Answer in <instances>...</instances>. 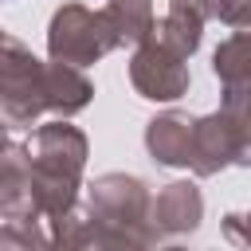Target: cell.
<instances>
[{
    "label": "cell",
    "mask_w": 251,
    "mask_h": 251,
    "mask_svg": "<svg viewBox=\"0 0 251 251\" xmlns=\"http://www.w3.org/2000/svg\"><path fill=\"white\" fill-rule=\"evenodd\" d=\"M0 220H43L31 196V161L27 145L8 137L0 149Z\"/></svg>",
    "instance_id": "obj_7"
},
{
    "label": "cell",
    "mask_w": 251,
    "mask_h": 251,
    "mask_svg": "<svg viewBox=\"0 0 251 251\" xmlns=\"http://www.w3.org/2000/svg\"><path fill=\"white\" fill-rule=\"evenodd\" d=\"M224 239L235 247H251V212H227L224 216Z\"/></svg>",
    "instance_id": "obj_16"
},
{
    "label": "cell",
    "mask_w": 251,
    "mask_h": 251,
    "mask_svg": "<svg viewBox=\"0 0 251 251\" xmlns=\"http://www.w3.org/2000/svg\"><path fill=\"white\" fill-rule=\"evenodd\" d=\"M51 243L47 220H4L0 224V251H43Z\"/></svg>",
    "instance_id": "obj_15"
},
{
    "label": "cell",
    "mask_w": 251,
    "mask_h": 251,
    "mask_svg": "<svg viewBox=\"0 0 251 251\" xmlns=\"http://www.w3.org/2000/svg\"><path fill=\"white\" fill-rule=\"evenodd\" d=\"M227 4H235V0H227ZM227 4H224V12H227ZM224 12H220V16H224Z\"/></svg>",
    "instance_id": "obj_17"
},
{
    "label": "cell",
    "mask_w": 251,
    "mask_h": 251,
    "mask_svg": "<svg viewBox=\"0 0 251 251\" xmlns=\"http://www.w3.org/2000/svg\"><path fill=\"white\" fill-rule=\"evenodd\" d=\"M47 98H51V114L55 118H75L78 110L90 106L94 98V82L82 75V67L51 59L47 63Z\"/></svg>",
    "instance_id": "obj_10"
},
{
    "label": "cell",
    "mask_w": 251,
    "mask_h": 251,
    "mask_svg": "<svg viewBox=\"0 0 251 251\" xmlns=\"http://www.w3.org/2000/svg\"><path fill=\"white\" fill-rule=\"evenodd\" d=\"M204 220V196L196 188V180H173L153 196V227L165 239H184L200 227Z\"/></svg>",
    "instance_id": "obj_8"
},
{
    "label": "cell",
    "mask_w": 251,
    "mask_h": 251,
    "mask_svg": "<svg viewBox=\"0 0 251 251\" xmlns=\"http://www.w3.org/2000/svg\"><path fill=\"white\" fill-rule=\"evenodd\" d=\"M129 82L141 98L149 102H176L180 94H188V59L180 51H173L157 31L133 47L129 55Z\"/></svg>",
    "instance_id": "obj_5"
},
{
    "label": "cell",
    "mask_w": 251,
    "mask_h": 251,
    "mask_svg": "<svg viewBox=\"0 0 251 251\" xmlns=\"http://www.w3.org/2000/svg\"><path fill=\"white\" fill-rule=\"evenodd\" d=\"M118 47H122V35L106 8L63 4V8H55L51 24H47V55L63 59V63L90 67Z\"/></svg>",
    "instance_id": "obj_4"
},
{
    "label": "cell",
    "mask_w": 251,
    "mask_h": 251,
    "mask_svg": "<svg viewBox=\"0 0 251 251\" xmlns=\"http://www.w3.org/2000/svg\"><path fill=\"white\" fill-rule=\"evenodd\" d=\"M235 165V137L224 122V114H204L196 118V157H192V173L196 176H216L220 169Z\"/></svg>",
    "instance_id": "obj_9"
},
{
    "label": "cell",
    "mask_w": 251,
    "mask_h": 251,
    "mask_svg": "<svg viewBox=\"0 0 251 251\" xmlns=\"http://www.w3.org/2000/svg\"><path fill=\"white\" fill-rule=\"evenodd\" d=\"M106 12H110V20H114V27H118V35H122V47H126V43H129V47L145 43V39L153 35V27H157V20H153V0H110Z\"/></svg>",
    "instance_id": "obj_14"
},
{
    "label": "cell",
    "mask_w": 251,
    "mask_h": 251,
    "mask_svg": "<svg viewBox=\"0 0 251 251\" xmlns=\"http://www.w3.org/2000/svg\"><path fill=\"white\" fill-rule=\"evenodd\" d=\"M153 192L133 173H102L86 188L82 247H153Z\"/></svg>",
    "instance_id": "obj_1"
},
{
    "label": "cell",
    "mask_w": 251,
    "mask_h": 251,
    "mask_svg": "<svg viewBox=\"0 0 251 251\" xmlns=\"http://www.w3.org/2000/svg\"><path fill=\"white\" fill-rule=\"evenodd\" d=\"M220 114H224V122H227V129L235 137V165L251 169V82L224 86Z\"/></svg>",
    "instance_id": "obj_11"
},
{
    "label": "cell",
    "mask_w": 251,
    "mask_h": 251,
    "mask_svg": "<svg viewBox=\"0 0 251 251\" xmlns=\"http://www.w3.org/2000/svg\"><path fill=\"white\" fill-rule=\"evenodd\" d=\"M212 75L220 78V86H239L251 82V31H235L227 35L216 55H212Z\"/></svg>",
    "instance_id": "obj_13"
},
{
    "label": "cell",
    "mask_w": 251,
    "mask_h": 251,
    "mask_svg": "<svg viewBox=\"0 0 251 251\" xmlns=\"http://www.w3.org/2000/svg\"><path fill=\"white\" fill-rule=\"evenodd\" d=\"M204 16L200 12H192V8H180V4H169V12L157 20V35L173 47V51H180L184 59H192L196 55V47H200V39H204Z\"/></svg>",
    "instance_id": "obj_12"
},
{
    "label": "cell",
    "mask_w": 251,
    "mask_h": 251,
    "mask_svg": "<svg viewBox=\"0 0 251 251\" xmlns=\"http://www.w3.org/2000/svg\"><path fill=\"white\" fill-rule=\"evenodd\" d=\"M145 149L161 169H192L196 157V118L184 110H165L145 122Z\"/></svg>",
    "instance_id": "obj_6"
},
{
    "label": "cell",
    "mask_w": 251,
    "mask_h": 251,
    "mask_svg": "<svg viewBox=\"0 0 251 251\" xmlns=\"http://www.w3.org/2000/svg\"><path fill=\"white\" fill-rule=\"evenodd\" d=\"M0 114L8 129H27L43 114H51L47 98V63L31 55L12 31L0 35Z\"/></svg>",
    "instance_id": "obj_3"
},
{
    "label": "cell",
    "mask_w": 251,
    "mask_h": 251,
    "mask_svg": "<svg viewBox=\"0 0 251 251\" xmlns=\"http://www.w3.org/2000/svg\"><path fill=\"white\" fill-rule=\"evenodd\" d=\"M90 157V141L78 126L67 118H55L39 126L27 137V161H31V196L43 220H63L67 212L78 208V188H82V169Z\"/></svg>",
    "instance_id": "obj_2"
}]
</instances>
